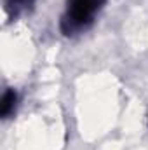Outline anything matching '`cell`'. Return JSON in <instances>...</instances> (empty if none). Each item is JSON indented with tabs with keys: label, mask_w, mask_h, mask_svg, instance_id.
I'll return each instance as SVG.
<instances>
[{
	"label": "cell",
	"mask_w": 148,
	"mask_h": 150,
	"mask_svg": "<svg viewBox=\"0 0 148 150\" xmlns=\"http://www.w3.org/2000/svg\"><path fill=\"white\" fill-rule=\"evenodd\" d=\"M16 103H18V94L14 89H7L4 94H2V100H0V115L4 119H7L11 113H14L16 110Z\"/></svg>",
	"instance_id": "obj_3"
},
{
	"label": "cell",
	"mask_w": 148,
	"mask_h": 150,
	"mask_svg": "<svg viewBox=\"0 0 148 150\" xmlns=\"http://www.w3.org/2000/svg\"><path fill=\"white\" fill-rule=\"evenodd\" d=\"M105 5V0H68L65 16L61 18V32L73 35L85 30Z\"/></svg>",
	"instance_id": "obj_1"
},
{
	"label": "cell",
	"mask_w": 148,
	"mask_h": 150,
	"mask_svg": "<svg viewBox=\"0 0 148 150\" xmlns=\"http://www.w3.org/2000/svg\"><path fill=\"white\" fill-rule=\"evenodd\" d=\"M35 0H5V12L11 18H18L33 7Z\"/></svg>",
	"instance_id": "obj_2"
}]
</instances>
